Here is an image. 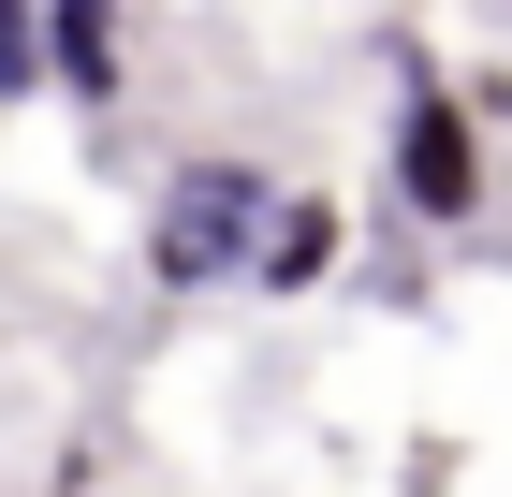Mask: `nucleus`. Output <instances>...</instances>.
Here are the masks:
<instances>
[{"mask_svg":"<svg viewBox=\"0 0 512 497\" xmlns=\"http://www.w3.org/2000/svg\"><path fill=\"white\" fill-rule=\"evenodd\" d=\"M264 205H278L264 161H235V147L176 161V176H161V205H147V278H161V293H220V278H249Z\"/></svg>","mask_w":512,"mask_h":497,"instance_id":"f257e3e1","label":"nucleus"},{"mask_svg":"<svg viewBox=\"0 0 512 497\" xmlns=\"http://www.w3.org/2000/svg\"><path fill=\"white\" fill-rule=\"evenodd\" d=\"M381 191H395V220H425V234H469V220H483V117H469V88L439 74V59H410V74H395Z\"/></svg>","mask_w":512,"mask_h":497,"instance_id":"f03ea898","label":"nucleus"},{"mask_svg":"<svg viewBox=\"0 0 512 497\" xmlns=\"http://www.w3.org/2000/svg\"><path fill=\"white\" fill-rule=\"evenodd\" d=\"M337 264H352V205H337V191H278L264 205V249H249V293L293 307V293H322Z\"/></svg>","mask_w":512,"mask_h":497,"instance_id":"7ed1b4c3","label":"nucleus"},{"mask_svg":"<svg viewBox=\"0 0 512 497\" xmlns=\"http://www.w3.org/2000/svg\"><path fill=\"white\" fill-rule=\"evenodd\" d=\"M44 88H74V103H118V15L59 0V15H44Z\"/></svg>","mask_w":512,"mask_h":497,"instance_id":"20e7f679","label":"nucleus"},{"mask_svg":"<svg viewBox=\"0 0 512 497\" xmlns=\"http://www.w3.org/2000/svg\"><path fill=\"white\" fill-rule=\"evenodd\" d=\"M30 88H44V15L0 0V103H30Z\"/></svg>","mask_w":512,"mask_h":497,"instance_id":"39448f33","label":"nucleus"}]
</instances>
